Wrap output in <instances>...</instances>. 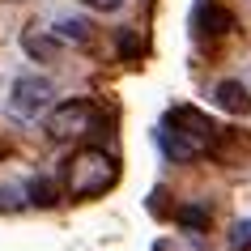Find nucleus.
<instances>
[{
	"mask_svg": "<svg viewBox=\"0 0 251 251\" xmlns=\"http://www.w3.org/2000/svg\"><path fill=\"white\" fill-rule=\"evenodd\" d=\"M153 136H158V149L171 162H196V158H204V153L217 158V141H222L226 132L204 115V111H196V106H171V111L162 115V124H158Z\"/></svg>",
	"mask_w": 251,
	"mask_h": 251,
	"instance_id": "f257e3e1",
	"label": "nucleus"
},
{
	"mask_svg": "<svg viewBox=\"0 0 251 251\" xmlns=\"http://www.w3.org/2000/svg\"><path fill=\"white\" fill-rule=\"evenodd\" d=\"M115 179H119V166L106 149H81V153H73L64 162V187L73 200L102 196V192L115 187Z\"/></svg>",
	"mask_w": 251,
	"mask_h": 251,
	"instance_id": "f03ea898",
	"label": "nucleus"
},
{
	"mask_svg": "<svg viewBox=\"0 0 251 251\" xmlns=\"http://www.w3.org/2000/svg\"><path fill=\"white\" fill-rule=\"evenodd\" d=\"M98 128V106L90 98H73V102H60L47 115V136L51 141H73V136H85Z\"/></svg>",
	"mask_w": 251,
	"mask_h": 251,
	"instance_id": "7ed1b4c3",
	"label": "nucleus"
},
{
	"mask_svg": "<svg viewBox=\"0 0 251 251\" xmlns=\"http://www.w3.org/2000/svg\"><path fill=\"white\" fill-rule=\"evenodd\" d=\"M51 81L47 77H17L13 94H9V115L13 119H39L51 106Z\"/></svg>",
	"mask_w": 251,
	"mask_h": 251,
	"instance_id": "20e7f679",
	"label": "nucleus"
},
{
	"mask_svg": "<svg viewBox=\"0 0 251 251\" xmlns=\"http://www.w3.org/2000/svg\"><path fill=\"white\" fill-rule=\"evenodd\" d=\"M196 30H200V34L222 39V34L234 30V13H230L226 4H217V0H200V4H196Z\"/></svg>",
	"mask_w": 251,
	"mask_h": 251,
	"instance_id": "39448f33",
	"label": "nucleus"
},
{
	"mask_svg": "<svg viewBox=\"0 0 251 251\" xmlns=\"http://www.w3.org/2000/svg\"><path fill=\"white\" fill-rule=\"evenodd\" d=\"M213 98H217V106L230 111V115H247V111H251V94H247L243 81H217Z\"/></svg>",
	"mask_w": 251,
	"mask_h": 251,
	"instance_id": "423d86ee",
	"label": "nucleus"
},
{
	"mask_svg": "<svg viewBox=\"0 0 251 251\" xmlns=\"http://www.w3.org/2000/svg\"><path fill=\"white\" fill-rule=\"evenodd\" d=\"M90 22H81V17H60V22H55L51 26V34L55 39H64V43H85L90 39Z\"/></svg>",
	"mask_w": 251,
	"mask_h": 251,
	"instance_id": "0eeeda50",
	"label": "nucleus"
},
{
	"mask_svg": "<svg viewBox=\"0 0 251 251\" xmlns=\"http://www.w3.org/2000/svg\"><path fill=\"white\" fill-rule=\"evenodd\" d=\"M175 222L183 226V230H209L213 213L204 209V204H187V209H179V213H175Z\"/></svg>",
	"mask_w": 251,
	"mask_h": 251,
	"instance_id": "6e6552de",
	"label": "nucleus"
},
{
	"mask_svg": "<svg viewBox=\"0 0 251 251\" xmlns=\"http://www.w3.org/2000/svg\"><path fill=\"white\" fill-rule=\"evenodd\" d=\"M26 196H30V204L51 209V204H55V179H30V183H26Z\"/></svg>",
	"mask_w": 251,
	"mask_h": 251,
	"instance_id": "1a4fd4ad",
	"label": "nucleus"
},
{
	"mask_svg": "<svg viewBox=\"0 0 251 251\" xmlns=\"http://www.w3.org/2000/svg\"><path fill=\"white\" fill-rule=\"evenodd\" d=\"M230 247L234 251H251V222H238L230 230Z\"/></svg>",
	"mask_w": 251,
	"mask_h": 251,
	"instance_id": "9d476101",
	"label": "nucleus"
},
{
	"mask_svg": "<svg viewBox=\"0 0 251 251\" xmlns=\"http://www.w3.org/2000/svg\"><path fill=\"white\" fill-rule=\"evenodd\" d=\"M55 47H60L55 34H51V39H26V51H30V55H51Z\"/></svg>",
	"mask_w": 251,
	"mask_h": 251,
	"instance_id": "9b49d317",
	"label": "nucleus"
},
{
	"mask_svg": "<svg viewBox=\"0 0 251 251\" xmlns=\"http://www.w3.org/2000/svg\"><path fill=\"white\" fill-rule=\"evenodd\" d=\"M0 209H22V192L17 187H0Z\"/></svg>",
	"mask_w": 251,
	"mask_h": 251,
	"instance_id": "f8f14e48",
	"label": "nucleus"
},
{
	"mask_svg": "<svg viewBox=\"0 0 251 251\" xmlns=\"http://www.w3.org/2000/svg\"><path fill=\"white\" fill-rule=\"evenodd\" d=\"M81 4H90V9H98V13H115L124 0H81Z\"/></svg>",
	"mask_w": 251,
	"mask_h": 251,
	"instance_id": "ddd939ff",
	"label": "nucleus"
},
{
	"mask_svg": "<svg viewBox=\"0 0 251 251\" xmlns=\"http://www.w3.org/2000/svg\"><path fill=\"white\" fill-rule=\"evenodd\" d=\"M9 149H13V145H9V141L0 136V158H9Z\"/></svg>",
	"mask_w": 251,
	"mask_h": 251,
	"instance_id": "4468645a",
	"label": "nucleus"
}]
</instances>
